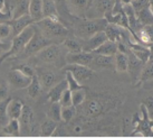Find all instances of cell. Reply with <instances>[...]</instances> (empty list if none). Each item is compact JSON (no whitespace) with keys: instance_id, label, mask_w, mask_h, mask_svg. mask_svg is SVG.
Wrapping results in <instances>:
<instances>
[{"instance_id":"obj_1","label":"cell","mask_w":153,"mask_h":138,"mask_svg":"<svg viewBox=\"0 0 153 138\" xmlns=\"http://www.w3.org/2000/svg\"><path fill=\"white\" fill-rule=\"evenodd\" d=\"M107 24L105 18H76L75 22H73V35L84 40L98 32L105 30Z\"/></svg>"},{"instance_id":"obj_2","label":"cell","mask_w":153,"mask_h":138,"mask_svg":"<svg viewBox=\"0 0 153 138\" xmlns=\"http://www.w3.org/2000/svg\"><path fill=\"white\" fill-rule=\"evenodd\" d=\"M42 34L51 43L62 44L68 36V28L64 22L53 20L51 18H43L42 20L35 22Z\"/></svg>"},{"instance_id":"obj_3","label":"cell","mask_w":153,"mask_h":138,"mask_svg":"<svg viewBox=\"0 0 153 138\" xmlns=\"http://www.w3.org/2000/svg\"><path fill=\"white\" fill-rule=\"evenodd\" d=\"M34 33H35V26L34 24H33L30 26L26 27L20 34L13 36V38L11 39L10 48L0 57V63H2L4 61L8 60L10 57L18 56L19 54H22L24 52V50L26 48V46H27V44L29 43L31 37L34 36Z\"/></svg>"},{"instance_id":"obj_4","label":"cell","mask_w":153,"mask_h":138,"mask_svg":"<svg viewBox=\"0 0 153 138\" xmlns=\"http://www.w3.org/2000/svg\"><path fill=\"white\" fill-rule=\"evenodd\" d=\"M35 26V33L34 36L31 37V39L29 40V43L27 44L26 48L24 50V52L22 54H19L18 57L20 56V58H27V57H30V56L37 55V53L40 52L43 48H45L46 46L53 44L51 40L48 39L42 34V32L37 28V26L34 24Z\"/></svg>"},{"instance_id":"obj_5","label":"cell","mask_w":153,"mask_h":138,"mask_svg":"<svg viewBox=\"0 0 153 138\" xmlns=\"http://www.w3.org/2000/svg\"><path fill=\"white\" fill-rule=\"evenodd\" d=\"M36 57L45 64H59L62 62V47L60 44L53 43L37 53Z\"/></svg>"},{"instance_id":"obj_6","label":"cell","mask_w":153,"mask_h":138,"mask_svg":"<svg viewBox=\"0 0 153 138\" xmlns=\"http://www.w3.org/2000/svg\"><path fill=\"white\" fill-rule=\"evenodd\" d=\"M115 0H92L86 13V18H104L107 13L112 11Z\"/></svg>"},{"instance_id":"obj_7","label":"cell","mask_w":153,"mask_h":138,"mask_svg":"<svg viewBox=\"0 0 153 138\" xmlns=\"http://www.w3.org/2000/svg\"><path fill=\"white\" fill-rule=\"evenodd\" d=\"M78 108L82 109V115L87 119H92V118H96V117L101 116L104 112V104L101 99H98L96 97L93 98H86L84 104L79 106Z\"/></svg>"},{"instance_id":"obj_8","label":"cell","mask_w":153,"mask_h":138,"mask_svg":"<svg viewBox=\"0 0 153 138\" xmlns=\"http://www.w3.org/2000/svg\"><path fill=\"white\" fill-rule=\"evenodd\" d=\"M126 55H128V72L130 74V76H131V80H132V83L136 86L137 82H139V80H140V76H141V73H142V71H143V68H144L145 63L144 62H142L140 58H137L133 52H132L130 47L128 50L126 51Z\"/></svg>"},{"instance_id":"obj_9","label":"cell","mask_w":153,"mask_h":138,"mask_svg":"<svg viewBox=\"0 0 153 138\" xmlns=\"http://www.w3.org/2000/svg\"><path fill=\"white\" fill-rule=\"evenodd\" d=\"M31 79L33 78L27 76L26 74H24L22 71H19L16 68H13L8 73V83L11 88L16 90L27 89V86L31 82Z\"/></svg>"},{"instance_id":"obj_10","label":"cell","mask_w":153,"mask_h":138,"mask_svg":"<svg viewBox=\"0 0 153 138\" xmlns=\"http://www.w3.org/2000/svg\"><path fill=\"white\" fill-rule=\"evenodd\" d=\"M92 0H66L67 11L73 17L84 18L91 6Z\"/></svg>"},{"instance_id":"obj_11","label":"cell","mask_w":153,"mask_h":138,"mask_svg":"<svg viewBox=\"0 0 153 138\" xmlns=\"http://www.w3.org/2000/svg\"><path fill=\"white\" fill-rule=\"evenodd\" d=\"M65 71H69L74 75L78 82H84L87 81L94 75V70H92L89 66L79 64H66L64 68Z\"/></svg>"},{"instance_id":"obj_12","label":"cell","mask_w":153,"mask_h":138,"mask_svg":"<svg viewBox=\"0 0 153 138\" xmlns=\"http://www.w3.org/2000/svg\"><path fill=\"white\" fill-rule=\"evenodd\" d=\"M94 57L93 52H81L76 53H67L65 55V62L67 64H79V65H86L89 66Z\"/></svg>"},{"instance_id":"obj_13","label":"cell","mask_w":153,"mask_h":138,"mask_svg":"<svg viewBox=\"0 0 153 138\" xmlns=\"http://www.w3.org/2000/svg\"><path fill=\"white\" fill-rule=\"evenodd\" d=\"M94 53V52H93ZM92 70H112L115 69V57L114 56L103 55L94 53V57L89 65Z\"/></svg>"},{"instance_id":"obj_14","label":"cell","mask_w":153,"mask_h":138,"mask_svg":"<svg viewBox=\"0 0 153 138\" xmlns=\"http://www.w3.org/2000/svg\"><path fill=\"white\" fill-rule=\"evenodd\" d=\"M106 39H107V36L104 30L98 32L96 34H94L92 37L82 40L83 51H85V52H94V51H95L96 48L100 47Z\"/></svg>"},{"instance_id":"obj_15","label":"cell","mask_w":153,"mask_h":138,"mask_svg":"<svg viewBox=\"0 0 153 138\" xmlns=\"http://www.w3.org/2000/svg\"><path fill=\"white\" fill-rule=\"evenodd\" d=\"M30 0H9V8L13 19L29 14Z\"/></svg>"},{"instance_id":"obj_16","label":"cell","mask_w":153,"mask_h":138,"mask_svg":"<svg viewBox=\"0 0 153 138\" xmlns=\"http://www.w3.org/2000/svg\"><path fill=\"white\" fill-rule=\"evenodd\" d=\"M36 74L38 75L39 81L42 83L44 90H49L51 88L55 86L58 82V79L53 71L51 70H45V69H38L36 70Z\"/></svg>"},{"instance_id":"obj_17","label":"cell","mask_w":153,"mask_h":138,"mask_svg":"<svg viewBox=\"0 0 153 138\" xmlns=\"http://www.w3.org/2000/svg\"><path fill=\"white\" fill-rule=\"evenodd\" d=\"M18 120L20 124V135H27L34 122V111L31 110L29 106L27 104L24 106L22 116Z\"/></svg>"},{"instance_id":"obj_18","label":"cell","mask_w":153,"mask_h":138,"mask_svg":"<svg viewBox=\"0 0 153 138\" xmlns=\"http://www.w3.org/2000/svg\"><path fill=\"white\" fill-rule=\"evenodd\" d=\"M42 1H43L44 18H51L53 20L63 22L55 0H42Z\"/></svg>"},{"instance_id":"obj_19","label":"cell","mask_w":153,"mask_h":138,"mask_svg":"<svg viewBox=\"0 0 153 138\" xmlns=\"http://www.w3.org/2000/svg\"><path fill=\"white\" fill-rule=\"evenodd\" d=\"M67 89H68V83H67V81H66V79L60 80V81H58L53 88H51V89L48 90L47 99L49 100L51 102H57V101H59L62 94H63Z\"/></svg>"},{"instance_id":"obj_20","label":"cell","mask_w":153,"mask_h":138,"mask_svg":"<svg viewBox=\"0 0 153 138\" xmlns=\"http://www.w3.org/2000/svg\"><path fill=\"white\" fill-rule=\"evenodd\" d=\"M9 22H10V25L13 27V35H15V36L18 34H20L26 27H28V26H30V25L35 24V22L33 20V18L30 17L29 14H28V15H24V16H22V17H19V18H16V19H11Z\"/></svg>"},{"instance_id":"obj_21","label":"cell","mask_w":153,"mask_h":138,"mask_svg":"<svg viewBox=\"0 0 153 138\" xmlns=\"http://www.w3.org/2000/svg\"><path fill=\"white\" fill-rule=\"evenodd\" d=\"M24 102L19 99H10L7 106V115L9 120L11 119H19L22 116V109H24Z\"/></svg>"},{"instance_id":"obj_22","label":"cell","mask_w":153,"mask_h":138,"mask_svg":"<svg viewBox=\"0 0 153 138\" xmlns=\"http://www.w3.org/2000/svg\"><path fill=\"white\" fill-rule=\"evenodd\" d=\"M29 15L35 22H37L43 19L44 11H43V1L42 0H30Z\"/></svg>"},{"instance_id":"obj_23","label":"cell","mask_w":153,"mask_h":138,"mask_svg":"<svg viewBox=\"0 0 153 138\" xmlns=\"http://www.w3.org/2000/svg\"><path fill=\"white\" fill-rule=\"evenodd\" d=\"M62 45L67 50L68 53H76L83 51V45H82V40L77 38L76 36H67L65 40L62 43Z\"/></svg>"},{"instance_id":"obj_24","label":"cell","mask_w":153,"mask_h":138,"mask_svg":"<svg viewBox=\"0 0 153 138\" xmlns=\"http://www.w3.org/2000/svg\"><path fill=\"white\" fill-rule=\"evenodd\" d=\"M119 51V46L116 42L106 39L104 43L100 46L98 48H96L94 53H97V54H103V55H108V56H115V54Z\"/></svg>"},{"instance_id":"obj_25","label":"cell","mask_w":153,"mask_h":138,"mask_svg":"<svg viewBox=\"0 0 153 138\" xmlns=\"http://www.w3.org/2000/svg\"><path fill=\"white\" fill-rule=\"evenodd\" d=\"M58 122L55 120H53L51 118H47L46 120L43 121V124L40 125V136L43 137H51L54 136L55 131L58 128Z\"/></svg>"},{"instance_id":"obj_26","label":"cell","mask_w":153,"mask_h":138,"mask_svg":"<svg viewBox=\"0 0 153 138\" xmlns=\"http://www.w3.org/2000/svg\"><path fill=\"white\" fill-rule=\"evenodd\" d=\"M2 135L18 137L20 135V124L18 119H11L2 127Z\"/></svg>"},{"instance_id":"obj_27","label":"cell","mask_w":153,"mask_h":138,"mask_svg":"<svg viewBox=\"0 0 153 138\" xmlns=\"http://www.w3.org/2000/svg\"><path fill=\"white\" fill-rule=\"evenodd\" d=\"M115 71L120 73L128 72V58L126 53H123L121 51H117L115 54Z\"/></svg>"},{"instance_id":"obj_28","label":"cell","mask_w":153,"mask_h":138,"mask_svg":"<svg viewBox=\"0 0 153 138\" xmlns=\"http://www.w3.org/2000/svg\"><path fill=\"white\" fill-rule=\"evenodd\" d=\"M135 14L139 22L143 26H151V25H153V14L150 7L141 9L139 11H135Z\"/></svg>"},{"instance_id":"obj_29","label":"cell","mask_w":153,"mask_h":138,"mask_svg":"<svg viewBox=\"0 0 153 138\" xmlns=\"http://www.w3.org/2000/svg\"><path fill=\"white\" fill-rule=\"evenodd\" d=\"M43 90V86H42V83L39 81V78L37 74H35L33 79H31V82L28 86H27V93L29 95L30 98H37L39 94H40V92Z\"/></svg>"},{"instance_id":"obj_30","label":"cell","mask_w":153,"mask_h":138,"mask_svg":"<svg viewBox=\"0 0 153 138\" xmlns=\"http://www.w3.org/2000/svg\"><path fill=\"white\" fill-rule=\"evenodd\" d=\"M87 98V93H86L85 88L83 86L81 89L72 91V99H73V106H75L76 108H78L79 106L84 104V101Z\"/></svg>"},{"instance_id":"obj_31","label":"cell","mask_w":153,"mask_h":138,"mask_svg":"<svg viewBox=\"0 0 153 138\" xmlns=\"http://www.w3.org/2000/svg\"><path fill=\"white\" fill-rule=\"evenodd\" d=\"M153 79V60H150L149 62H146L143 68V71L141 73L140 80L136 86H139L141 83H144L149 80H152Z\"/></svg>"},{"instance_id":"obj_32","label":"cell","mask_w":153,"mask_h":138,"mask_svg":"<svg viewBox=\"0 0 153 138\" xmlns=\"http://www.w3.org/2000/svg\"><path fill=\"white\" fill-rule=\"evenodd\" d=\"M77 115V108L75 106H67V107H62V120L65 124H68L75 119Z\"/></svg>"},{"instance_id":"obj_33","label":"cell","mask_w":153,"mask_h":138,"mask_svg":"<svg viewBox=\"0 0 153 138\" xmlns=\"http://www.w3.org/2000/svg\"><path fill=\"white\" fill-rule=\"evenodd\" d=\"M48 118H51L57 122L62 121V104H59V101L51 102L49 110H48Z\"/></svg>"},{"instance_id":"obj_34","label":"cell","mask_w":153,"mask_h":138,"mask_svg":"<svg viewBox=\"0 0 153 138\" xmlns=\"http://www.w3.org/2000/svg\"><path fill=\"white\" fill-rule=\"evenodd\" d=\"M13 29L10 22H0V40L4 42L6 39L13 38Z\"/></svg>"},{"instance_id":"obj_35","label":"cell","mask_w":153,"mask_h":138,"mask_svg":"<svg viewBox=\"0 0 153 138\" xmlns=\"http://www.w3.org/2000/svg\"><path fill=\"white\" fill-rule=\"evenodd\" d=\"M65 74H66V78L65 79H66V81H67V83H68V89L71 91H74V90H77V89L83 88L81 82H78L69 71H65Z\"/></svg>"},{"instance_id":"obj_36","label":"cell","mask_w":153,"mask_h":138,"mask_svg":"<svg viewBox=\"0 0 153 138\" xmlns=\"http://www.w3.org/2000/svg\"><path fill=\"white\" fill-rule=\"evenodd\" d=\"M9 100H10V98L0 102V122L4 126L9 121L8 115H7V106H8Z\"/></svg>"},{"instance_id":"obj_37","label":"cell","mask_w":153,"mask_h":138,"mask_svg":"<svg viewBox=\"0 0 153 138\" xmlns=\"http://www.w3.org/2000/svg\"><path fill=\"white\" fill-rule=\"evenodd\" d=\"M59 104H62V107H67V106H72L73 104V99H72V91L67 89L64 93L62 94L59 99Z\"/></svg>"},{"instance_id":"obj_38","label":"cell","mask_w":153,"mask_h":138,"mask_svg":"<svg viewBox=\"0 0 153 138\" xmlns=\"http://www.w3.org/2000/svg\"><path fill=\"white\" fill-rule=\"evenodd\" d=\"M16 69H18L19 71H22V73L26 74L27 76H30V78H33L35 74H36V71L33 69V66L29 64H20L18 65V66H15Z\"/></svg>"},{"instance_id":"obj_39","label":"cell","mask_w":153,"mask_h":138,"mask_svg":"<svg viewBox=\"0 0 153 138\" xmlns=\"http://www.w3.org/2000/svg\"><path fill=\"white\" fill-rule=\"evenodd\" d=\"M150 1L151 0H134V1H132L131 4L133 6V8H134V10L139 11L141 9L150 7Z\"/></svg>"},{"instance_id":"obj_40","label":"cell","mask_w":153,"mask_h":138,"mask_svg":"<svg viewBox=\"0 0 153 138\" xmlns=\"http://www.w3.org/2000/svg\"><path fill=\"white\" fill-rule=\"evenodd\" d=\"M143 104H144L145 108H146V110L149 112L150 119L153 120V97H148V98L143 101Z\"/></svg>"},{"instance_id":"obj_41","label":"cell","mask_w":153,"mask_h":138,"mask_svg":"<svg viewBox=\"0 0 153 138\" xmlns=\"http://www.w3.org/2000/svg\"><path fill=\"white\" fill-rule=\"evenodd\" d=\"M8 92H9L8 86L6 83L0 84V102L8 99Z\"/></svg>"},{"instance_id":"obj_42","label":"cell","mask_w":153,"mask_h":138,"mask_svg":"<svg viewBox=\"0 0 153 138\" xmlns=\"http://www.w3.org/2000/svg\"><path fill=\"white\" fill-rule=\"evenodd\" d=\"M8 11H10L9 0H0V13H8Z\"/></svg>"},{"instance_id":"obj_43","label":"cell","mask_w":153,"mask_h":138,"mask_svg":"<svg viewBox=\"0 0 153 138\" xmlns=\"http://www.w3.org/2000/svg\"><path fill=\"white\" fill-rule=\"evenodd\" d=\"M141 120V113H135V115H133V117H132V120H131V125L135 128V127H137V125H139V122H140Z\"/></svg>"},{"instance_id":"obj_44","label":"cell","mask_w":153,"mask_h":138,"mask_svg":"<svg viewBox=\"0 0 153 138\" xmlns=\"http://www.w3.org/2000/svg\"><path fill=\"white\" fill-rule=\"evenodd\" d=\"M56 4H57V8H58V11L60 10V8H64L66 11H67V8H66V0H55ZM68 13V11H67Z\"/></svg>"},{"instance_id":"obj_45","label":"cell","mask_w":153,"mask_h":138,"mask_svg":"<svg viewBox=\"0 0 153 138\" xmlns=\"http://www.w3.org/2000/svg\"><path fill=\"white\" fill-rule=\"evenodd\" d=\"M9 48H10V45H9V44H6V43L0 44V57L4 55V53L7 52Z\"/></svg>"},{"instance_id":"obj_46","label":"cell","mask_w":153,"mask_h":138,"mask_svg":"<svg viewBox=\"0 0 153 138\" xmlns=\"http://www.w3.org/2000/svg\"><path fill=\"white\" fill-rule=\"evenodd\" d=\"M150 8H151V10H152V14H153V0H151V1H150Z\"/></svg>"},{"instance_id":"obj_47","label":"cell","mask_w":153,"mask_h":138,"mask_svg":"<svg viewBox=\"0 0 153 138\" xmlns=\"http://www.w3.org/2000/svg\"><path fill=\"white\" fill-rule=\"evenodd\" d=\"M2 127H4V125L0 122V131H2Z\"/></svg>"}]
</instances>
